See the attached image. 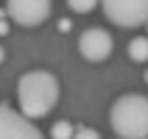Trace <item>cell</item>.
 I'll return each instance as SVG.
<instances>
[{
	"label": "cell",
	"instance_id": "obj_1",
	"mask_svg": "<svg viewBox=\"0 0 148 139\" xmlns=\"http://www.w3.org/2000/svg\"><path fill=\"white\" fill-rule=\"evenodd\" d=\"M17 100L25 117H45L59 100V81L48 70H31L17 81Z\"/></svg>",
	"mask_w": 148,
	"mask_h": 139
},
{
	"label": "cell",
	"instance_id": "obj_2",
	"mask_svg": "<svg viewBox=\"0 0 148 139\" xmlns=\"http://www.w3.org/2000/svg\"><path fill=\"white\" fill-rule=\"evenodd\" d=\"M109 123L120 139H148V98L145 95L117 98L109 111Z\"/></svg>",
	"mask_w": 148,
	"mask_h": 139
},
{
	"label": "cell",
	"instance_id": "obj_3",
	"mask_svg": "<svg viewBox=\"0 0 148 139\" xmlns=\"http://www.w3.org/2000/svg\"><path fill=\"white\" fill-rule=\"evenodd\" d=\"M109 22L120 28H137L148 22V0H101Z\"/></svg>",
	"mask_w": 148,
	"mask_h": 139
},
{
	"label": "cell",
	"instance_id": "obj_4",
	"mask_svg": "<svg viewBox=\"0 0 148 139\" xmlns=\"http://www.w3.org/2000/svg\"><path fill=\"white\" fill-rule=\"evenodd\" d=\"M0 139H42V131L31 123V117L0 103Z\"/></svg>",
	"mask_w": 148,
	"mask_h": 139
},
{
	"label": "cell",
	"instance_id": "obj_5",
	"mask_svg": "<svg viewBox=\"0 0 148 139\" xmlns=\"http://www.w3.org/2000/svg\"><path fill=\"white\" fill-rule=\"evenodd\" d=\"M50 0H6V14L17 25H39L50 17Z\"/></svg>",
	"mask_w": 148,
	"mask_h": 139
},
{
	"label": "cell",
	"instance_id": "obj_6",
	"mask_svg": "<svg viewBox=\"0 0 148 139\" xmlns=\"http://www.w3.org/2000/svg\"><path fill=\"white\" fill-rule=\"evenodd\" d=\"M112 47L115 42L103 28H87V31L78 36V50L87 61H103V58L112 56Z\"/></svg>",
	"mask_w": 148,
	"mask_h": 139
},
{
	"label": "cell",
	"instance_id": "obj_7",
	"mask_svg": "<svg viewBox=\"0 0 148 139\" xmlns=\"http://www.w3.org/2000/svg\"><path fill=\"white\" fill-rule=\"evenodd\" d=\"M129 58L132 61H148V36H137L129 42Z\"/></svg>",
	"mask_w": 148,
	"mask_h": 139
},
{
	"label": "cell",
	"instance_id": "obj_8",
	"mask_svg": "<svg viewBox=\"0 0 148 139\" xmlns=\"http://www.w3.org/2000/svg\"><path fill=\"white\" fill-rule=\"evenodd\" d=\"M50 136L53 139H73L75 128L67 123V120H59V123H53V128H50Z\"/></svg>",
	"mask_w": 148,
	"mask_h": 139
},
{
	"label": "cell",
	"instance_id": "obj_9",
	"mask_svg": "<svg viewBox=\"0 0 148 139\" xmlns=\"http://www.w3.org/2000/svg\"><path fill=\"white\" fill-rule=\"evenodd\" d=\"M98 3L101 0H67V6L73 8V11H78V14H90Z\"/></svg>",
	"mask_w": 148,
	"mask_h": 139
},
{
	"label": "cell",
	"instance_id": "obj_10",
	"mask_svg": "<svg viewBox=\"0 0 148 139\" xmlns=\"http://www.w3.org/2000/svg\"><path fill=\"white\" fill-rule=\"evenodd\" d=\"M73 139H101V134L95 131V128H87V125H84V128H78V131H75Z\"/></svg>",
	"mask_w": 148,
	"mask_h": 139
},
{
	"label": "cell",
	"instance_id": "obj_11",
	"mask_svg": "<svg viewBox=\"0 0 148 139\" xmlns=\"http://www.w3.org/2000/svg\"><path fill=\"white\" fill-rule=\"evenodd\" d=\"M70 28H73V22L62 17V20H59V31H62V33H67V31H70Z\"/></svg>",
	"mask_w": 148,
	"mask_h": 139
},
{
	"label": "cell",
	"instance_id": "obj_12",
	"mask_svg": "<svg viewBox=\"0 0 148 139\" xmlns=\"http://www.w3.org/2000/svg\"><path fill=\"white\" fill-rule=\"evenodd\" d=\"M6 33H8V22H6V20H0V36H6Z\"/></svg>",
	"mask_w": 148,
	"mask_h": 139
},
{
	"label": "cell",
	"instance_id": "obj_13",
	"mask_svg": "<svg viewBox=\"0 0 148 139\" xmlns=\"http://www.w3.org/2000/svg\"><path fill=\"white\" fill-rule=\"evenodd\" d=\"M3 58H6V50L0 47V64H3Z\"/></svg>",
	"mask_w": 148,
	"mask_h": 139
},
{
	"label": "cell",
	"instance_id": "obj_14",
	"mask_svg": "<svg viewBox=\"0 0 148 139\" xmlns=\"http://www.w3.org/2000/svg\"><path fill=\"white\" fill-rule=\"evenodd\" d=\"M145 81H148V70H145Z\"/></svg>",
	"mask_w": 148,
	"mask_h": 139
},
{
	"label": "cell",
	"instance_id": "obj_15",
	"mask_svg": "<svg viewBox=\"0 0 148 139\" xmlns=\"http://www.w3.org/2000/svg\"><path fill=\"white\" fill-rule=\"evenodd\" d=\"M145 28H148V22H145Z\"/></svg>",
	"mask_w": 148,
	"mask_h": 139
}]
</instances>
